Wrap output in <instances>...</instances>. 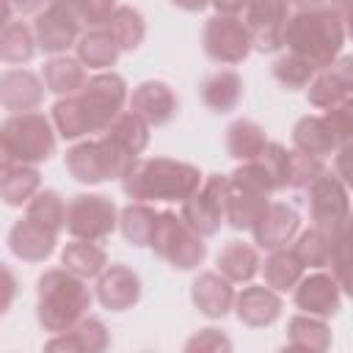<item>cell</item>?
<instances>
[{
    "label": "cell",
    "instance_id": "obj_1",
    "mask_svg": "<svg viewBox=\"0 0 353 353\" xmlns=\"http://www.w3.org/2000/svg\"><path fill=\"white\" fill-rule=\"evenodd\" d=\"M127 99V80L116 72H99L88 77L77 94L61 97L50 119L63 141H77L88 132H105L124 110Z\"/></svg>",
    "mask_w": 353,
    "mask_h": 353
},
{
    "label": "cell",
    "instance_id": "obj_2",
    "mask_svg": "<svg viewBox=\"0 0 353 353\" xmlns=\"http://www.w3.org/2000/svg\"><path fill=\"white\" fill-rule=\"evenodd\" d=\"M204 182L199 165L174 157H138L121 176V190L132 201H176L190 199Z\"/></svg>",
    "mask_w": 353,
    "mask_h": 353
},
{
    "label": "cell",
    "instance_id": "obj_3",
    "mask_svg": "<svg viewBox=\"0 0 353 353\" xmlns=\"http://www.w3.org/2000/svg\"><path fill=\"white\" fill-rule=\"evenodd\" d=\"M345 33V22L331 6L298 8L284 25V47L320 72L339 58Z\"/></svg>",
    "mask_w": 353,
    "mask_h": 353
},
{
    "label": "cell",
    "instance_id": "obj_4",
    "mask_svg": "<svg viewBox=\"0 0 353 353\" xmlns=\"http://www.w3.org/2000/svg\"><path fill=\"white\" fill-rule=\"evenodd\" d=\"M91 290L85 287V279L72 273L69 268H52L39 276L36 284V317L39 325L50 334H63L74 328L88 306H91Z\"/></svg>",
    "mask_w": 353,
    "mask_h": 353
},
{
    "label": "cell",
    "instance_id": "obj_5",
    "mask_svg": "<svg viewBox=\"0 0 353 353\" xmlns=\"http://www.w3.org/2000/svg\"><path fill=\"white\" fill-rule=\"evenodd\" d=\"M55 124L50 116L39 110L28 113H11L0 124V154L3 165L8 163H25V165H39L55 154Z\"/></svg>",
    "mask_w": 353,
    "mask_h": 353
},
{
    "label": "cell",
    "instance_id": "obj_6",
    "mask_svg": "<svg viewBox=\"0 0 353 353\" xmlns=\"http://www.w3.org/2000/svg\"><path fill=\"white\" fill-rule=\"evenodd\" d=\"M138 157L119 146L113 138H88L66 149L63 165L83 185H99L105 179H121Z\"/></svg>",
    "mask_w": 353,
    "mask_h": 353
},
{
    "label": "cell",
    "instance_id": "obj_7",
    "mask_svg": "<svg viewBox=\"0 0 353 353\" xmlns=\"http://www.w3.org/2000/svg\"><path fill=\"white\" fill-rule=\"evenodd\" d=\"M152 251L165 259L176 270H193L207 256V243L199 232H193L182 215L171 210H160L154 221V232L149 240Z\"/></svg>",
    "mask_w": 353,
    "mask_h": 353
},
{
    "label": "cell",
    "instance_id": "obj_8",
    "mask_svg": "<svg viewBox=\"0 0 353 353\" xmlns=\"http://www.w3.org/2000/svg\"><path fill=\"white\" fill-rule=\"evenodd\" d=\"M201 47L210 61L234 66L248 58V52L254 50V39L248 25L237 14H215L204 22Z\"/></svg>",
    "mask_w": 353,
    "mask_h": 353
},
{
    "label": "cell",
    "instance_id": "obj_9",
    "mask_svg": "<svg viewBox=\"0 0 353 353\" xmlns=\"http://www.w3.org/2000/svg\"><path fill=\"white\" fill-rule=\"evenodd\" d=\"M119 226V210L110 196L77 193L66 204V232L74 240H105Z\"/></svg>",
    "mask_w": 353,
    "mask_h": 353
},
{
    "label": "cell",
    "instance_id": "obj_10",
    "mask_svg": "<svg viewBox=\"0 0 353 353\" xmlns=\"http://www.w3.org/2000/svg\"><path fill=\"white\" fill-rule=\"evenodd\" d=\"M83 19L77 14L74 0H50L33 22V33H36V44L39 50L50 52V55H63L72 44H77Z\"/></svg>",
    "mask_w": 353,
    "mask_h": 353
},
{
    "label": "cell",
    "instance_id": "obj_11",
    "mask_svg": "<svg viewBox=\"0 0 353 353\" xmlns=\"http://www.w3.org/2000/svg\"><path fill=\"white\" fill-rule=\"evenodd\" d=\"M309 190V218L312 226L323 229L325 234H336L342 229V223L350 215V196H347V185L336 176V171L331 174L328 168L306 188Z\"/></svg>",
    "mask_w": 353,
    "mask_h": 353
},
{
    "label": "cell",
    "instance_id": "obj_12",
    "mask_svg": "<svg viewBox=\"0 0 353 353\" xmlns=\"http://www.w3.org/2000/svg\"><path fill=\"white\" fill-rule=\"evenodd\" d=\"M226 182H229V176H223V174H210V176L201 182V188H199L190 199L182 201L179 215H182L185 223H188L193 232H199L201 237L215 234V232L221 229V223L226 221V218H223Z\"/></svg>",
    "mask_w": 353,
    "mask_h": 353
},
{
    "label": "cell",
    "instance_id": "obj_13",
    "mask_svg": "<svg viewBox=\"0 0 353 353\" xmlns=\"http://www.w3.org/2000/svg\"><path fill=\"white\" fill-rule=\"evenodd\" d=\"M290 0H248L245 6V25L254 39V50L276 52L284 47V25L290 19L287 11Z\"/></svg>",
    "mask_w": 353,
    "mask_h": 353
},
{
    "label": "cell",
    "instance_id": "obj_14",
    "mask_svg": "<svg viewBox=\"0 0 353 353\" xmlns=\"http://www.w3.org/2000/svg\"><path fill=\"white\" fill-rule=\"evenodd\" d=\"M301 229V215L295 207L284 204V201H268L265 210L259 212V218L251 226L254 243L265 251H276L284 248L287 243H292V237Z\"/></svg>",
    "mask_w": 353,
    "mask_h": 353
},
{
    "label": "cell",
    "instance_id": "obj_15",
    "mask_svg": "<svg viewBox=\"0 0 353 353\" xmlns=\"http://www.w3.org/2000/svg\"><path fill=\"white\" fill-rule=\"evenodd\" d=\"M292 301H295V306H298L301 312L328 320V317H334V314L339 312V306H342V290H339V284H336L334 276L317 270V273L303 276V279L295 284Z\"/></svg>",
    "mask_w": 353,
    "mask_h": 353
},
{
    "label": "cell",
    "instance_id": "obj_16",
    "mask_svg": "<svg viewBox=\"0 0 353 353\" xmlns=\"http://www.w3.org/2000/svg\"><path fill=\"white\" fill-rule=\"evenodd\" d=\"M97 301L110 312H127L141 301V279L132 268L116 262L97 276Z\"/></svg>",
    "mask_w": 353,
    "mask_h": 353
},
{
    "label": "cell",
    "instance_id": "obj_17",
    "mask_svg": "<svg viewBox=\"0 0 353 353\" xmlns=\"http://www.w3.org/2000/svg\"><path fill=\"white\" fill-rule=\"evenodd\" d=\"M130 110H135L152 127H160V124H168L176 116L179 99H176V94H174V88L168 83H163V80H143L130 94Z\"/></svg>",
    "mask_w": 353,
    "mask_h": 353
},
{
    "label": "cell",
    "instance_id": "obj_18",
    "mask_svg": "<svg viewBox=\"0 0 353 353\" xmlns=\"http://www.w3.org/2000/svg\"><path fill=\"white\" fill-rule=\"evenodd\" d=\"M281 295L268 284H248L234 298V314L248 328H265L273 325L281 317Z\"/></svg>",
    "mask_w": 353,
    "mask_h": 353
},
{
    "label": "cell",
    "instance_id": "obj_19",
    "mask_svg": "<svg viewBox=\"0 0 353 353\" xmlns=\"http://www.w3.org/2000/svg\"><path fill=\"white\" fill-rule=\"evenodd\" d=\"M353 94V55H339L331 66L320 69L306 88V99L314 108H331Z\"/></svg>",
    "mask_w": 353,
    "mask_h": 353
},
{
    "label": "cell",
    "instance_id": "obj_20",
    "mask_svg": "<svg viewBox=\"0 0 353 353\" xmlns=\"http://www.w3.org/2000/svg\"><path fill=\"white\" fill-rule=\"evenodd\" d=\"M234 298H237V292H234L232 281L223 273H215V270L199 273V279L190 287L193 306L210 320H223L234 309Z\"/></svg>",
    "mask_w": 353,
    "mask_h": 353
},
{
    "label": "cell",
    "instance_id": "obj_21",
    "mask_svg": "<svg viewBox=\"0 0 353 353\" xmlns=\"http://www.w3.org/2000/svg\"><path fill=\"white\" fill-rule=\"evenodd\" d=\"M44 80L28 69H6L0 74V105L11 113L36 110L44 99Z\"/></svg>",
    "mask_w": 353,
    "mask_h": 353
},
{
    "label": "cell",
    "instance_id": "obj_22",
    "mask_svg": "<svg viewBox=\"0 0 353 353\" xmlns=\"http://www.w3.org/2000/svg\"><path fill=\"white\" fill-rule=\"evenodd\" d=\"M268 201H270L268 193H262V190L251 188L248 182L229 174L226 199H223V218L232 229H251Z\"/></svg>",
    "mask_w": 353,
    "mask_h": 353
},
{
    "label": "cell",
    "instance_id": "obj_23",
    "mask_svg": "<svg viewBox=\"0 0 353 353\" xmlns=\"http://www.w3.org/2000/svg\"><path fill=\"white\" fill-rule=\"evenodd\" d=\"M55 243H58V234L30 218H19L8 229V248L22 262H44L55 251Z\"/></svg>",
    "mask_w": 353,
    "mask_h": 353
},
{
    "label": "cell",
    "instance_id": "obj_24",
    "mask_svg": "<svg viewBox=\"0 0 353 353\" xmlns=\"http://www.w3.org/2000/svg\"><path fill=\"white\" fill-rule=\"evenodd\" d=\"M110 345V334L99 317H83L74 328L63 334H52L47 339V350H66V353H102Z\"/></svg>",
    "mask_w": 353,
    "mask_h": 353
},
{
    "label": "cell",
    "instance_id": "obj_25",
    "mask_svg": "<svg viewBox=\"0 0 353 353\" xmlns=\"http://www.w3.org/2000/svg\"><path fill=\"white\" fill-rule=\"evenodd\" d=\"M199 94L212 113H229L243 99V77L234 69H218L201 80Z\"/></svg>",
    "mask_w": 353,
    "mask_h": 353
},
{
    "label": "cell",
    "instance_id": "obj_26",
    "mask_svg": "<svg viewBox=\"0 0 353 353\" xmlns=\"http://www.w3.org/2000/svg\"><path fill=\"white\" fill-rule=\"evenodd\" d=\"M215 265H218V273H223L232 284H248L256 273H259V254L251 243H243V240H229L218 256H215Z\"/></svg>",
    "mask_w": 353,
    "mask_h": 353
},
{
    "label": "cell",
    "instance_id": "obj_27",
    "mask_svg": "<svg viewBox=\"0 0 353 353\" xmlns=\"http://www.w3.org/2000/svg\"><path fill=\"white\" fill-rule=\"evenodd\" d=\"M41 188V174L36 165L25 163H8L0 168V196L8 207H22L28 204Z\"/></svg>",
    "mask_w": 353,
    "mask_h": 353
},
{
    "label": "cell",
    "instance_id": "obj_28",
    "mask_svg": "<svg viewBox=\"0 0 353 353\" xmlns=\"http://www.w3.org/2000/svg\"><path fill=\"white\" fill-rule=\"evenodd\" d=\"M74 47H77L80 63L88 69H110L121 55V47L108 28H88Z\"/></svg>",
    "mask_w": 353,
    "mask_h": 353
},
{
    "label": "cell",
    "instance_id": "obj_29",
    "mask_svg": "<svg viewBox=\"0 0 353 353\" xmlns=\"http://www.w3.org/2000/svg\"><path fill=\"white\" fill-rule=\"evenodd\" d=\"M292 146L314 157H328L339 149L325 116H301L292 127Z\"/></svg>",
    "mask_w": 353,
    "mask_h": 353
},
{
    "label": "cell",
    "instance_id": "obj_30",
    "mask_svg": "<svg viewBox=\"0 0 353 353\" xmlns=\"http://www.w3.org/2000/svg\"><path fill=\"white\" fill-rule=\"evenodd\" d=\"M41 80H44L47 91H52L58 97H69L85 85V66L80 63V58L52 55L41 66Z\"/></svg>",
    "mask_w": 353,
    "mask_h": 353
},
{
    "label": "cell",
    "instance_id": "obj_31",
    "mask_svg": "<svg viewBox=\"0 0 353 353\" xmlns=\"http://www.w3.org/2000/svg\"><path fill=\"white\" fill-rule=\"evenodd\" d=\"M268 143L270 141H268L262 124H256L254 119H234L226 127V152H229V157H234L240 163L259 157Z\"/></svg>",
    "mask_w": 353,
    "mask_h": 353
},
{
    "label": "cell",
    "instance_id": "obj_32",
    "mask_svg": "<svg viewBox=\"0 0 353 353\" xmlns=\"http://www.w3.org/2000/svg\"><path fill=\"white\" fill-rule=\"evenodd\" d=\"M262 276H265L268 287H273L276 292H287V290H295V284L303 279V262L298 259V254L292 248L284 245L265 256Z\"/></svg>",
    "mask_w": 353,
    "mask_h": 353
},
{
    "label": "cell",
    "instance_id": "obj_33",
    "mask_svg": "<svg viewBox=\"0 0 353 353\" xmlns=\"http://www.w3.org/2000/svg\"><path fill=\"white\" fill-rule=\"evenodd\" d=\"M287 347L292 350H328L331 347V328L323 317L314 314H295L287 323Z\"/></svg>",
    "mask_w": 353,
    "mask_h": 353
},
{
    "label": "cell",
    "instance_id": "obj_34",
    "mask_svg": "<svg viewBox=\"0 0 353 353\" xmlns=\"http://www.w3.org/2000/svg\"><path fill=\"white\" fill-rule=\"evenodd\" d=\"M61 265L77 273L80 279H97L108 268V254L94 240H74L66 243V248L61 251Z\"/></svg>",
    "mask_w": 353,
    "mask_h": 353
},
{
    "label": "cell",
    "instance_id": "obj_35",
    "mask_svg": "<svg viewBox=\"0 0 353 353\" xmlns=\"http://www.w3.org/2000/svg\"><path fill=\"white\" fill-rule=\"evenodd\" d=\"M154 221H157V210L149 201H130L119 212V229H121L124 240L135 248L149 245L152 232H154Z\"/></svg>",
    "mask_w": 353,
    "mask_h": 353
},
{
    "label": "cell",
    "instance_id": "obj_36",
    "mask_svg": "<svg viewBox=\"0 0 353 353\" xmlns=\"http://www.w3.org/2000/svg\"><path fill=\"white\" fill-rule=\"evenodd\" d=\"M149 121L146 119H141L135 110H121L116 119H113V124L105 130V135L108 138H113L119 146H124L130 154H141L146 146H149Z\"/></svg>",
    "mask_w": 353,
    "mask_h": 353
},
{
    "label": "cell",
    "instance_id": "obj_37",
    "mask_svg": "<svg viewBox=\"0 0 353 353\" xmlns=\"http://www.w3.org/2000/svg\"><path fill=\"white\" fill-rule=\"evenodd\" d=\"M331 276L336 279L339 290L353 298V226L345 221L342 229L331 237Z\"/></svg>",
    "mask_w": 353,
    "mask_h": 353
},
{
    "label": "cell",
    "instance_id": "obj_38",
    "mask_svg": "<svg viewBox=\"0 0 353 353\" xmlns=\"http://www.w3.org/2000/svg\"><path fill=\"white\" fill-rule=\"evenodd\" d=\"M105 28L113 33V39L119 41L121 52L138 50L141 41H143V36H146V19H143V14H141L138 8H132V6H119Z\"/></svg>",
    "mask_w": 353,
    "mask_h": 353
},
{
    "label": "cell",
    "instance_id": "obj_39",
    "mask_svg": "<svg viewBox=\"0 0 353 353\" xmlns=\"http://www.w3.org/2000/svg\"><path fill=\"white\" fill-rule=\"evenodd\" d=\"M36 47H39L36 44V33L22 19L3 25V33H0V58L6 63H28L33 58Z\"/></svg>",
    "mask_w": 353,
    "mask_h": 353
},
{
    "label": "cell",
    "instance_id": "obj_40",
    "mask_svg": "<svg viewBox=\"0 0 353 353\" xmlns=\"http://www.w3.org/2000/svg\"><path fill=\"white\" fill-rule=\"evenodd\" d=\"M25 218H30L58 234L61 229H66V204L58 190H39L25 204Z\"/></svg>",
    "mask_w": 353,
    "mask_h": 353
},
{
    "label": "cell",
    "instance_id": "obj_41",
    "mask_svg": "<svg viewBox=\"0 0 353 353\" xmlns=\"http://www.w3.org/2000/svg\"><path fill=\"white\" fill-rule=\"evenodd\" d=\"M292 251L298 254L303 268H325L331 259V234H325L317 226H309V229L298 232Z\"/></svg>",
    "mask_w": 353,
    "mask_h": 353
},
{
    "label": "cell",
    "instance_id": "obj_42",
    "mask_svg": "<svg viewBox=\"0 0 353 353\" xmlns=\"http://www.w3.org/2000/svg\"><path fill=\"white\" fill-rule=\"evenodd\" d=\"M314 74H317V69H314L306 58H301V55H295V52H290V50L273 61V77H276L284 88H290V91L306 88V85L314 80Z\"/></svg>",
    "mask_w": 353,
    "mask_h": 353
},
{
    "label": "cell",
    "instance_id": "obj_43",
    "mask_svg": "<svg viewBox=\"0 0 353 353\" xmlns=\"http://www.w3.org/2000/svg\"><path fill=\"white\" fill-rule=\"evenodd\" d=\"M323 171H325L323 157L306 154V152H301V149H295V146L290 149V188L306 190Z\"/></svg>",
    "mask_w": 353,
    "mask_h": 353
},
{
    "label": "cell",
    "instance_id": "obj_44",
    "mask_svg": "<svg viewBox=\"0 0 353 353\" xmlns=\"http://www.w3.org/2000/svg\"><path fill=\"white\" fill-rule=\"evenodd\" d=\"M323 116H325V121H328V127H331V132H334L339 146L353 141V94L339 99V102H334L331 108H325Z\"/></svg>",
    "mask_w": 353,
    "mask_h": 353
},
{
    "label": "cell",
    "instance_id": "obj_45",
    "mask_svg": "<svg viewBox=\"0 0 353 353\" xmlns=\"http://www.w3.org/2000/svg\"><path fill=\"white\" fill-rule=\"evenodd\" d=\"M259 160L265 163V168H268L270 176L276 179L279 190H281V188H290V149H287L284 143L270 141V143L262 149Z\"/></svg>",
    "mask_w": 353,
    "mask_h": 353
},
{
    "label": "cell",
    "instance_id": "obj_46",
    "mask_svg": "<svg viewBox=\"0 0 353 353\" xmlns=\"http://www.w3.org/2000/svg\"><path fill=\"white\" fill-rule=\"evenodd\" d=\"M77 14L83 19L85 28H105L113 17V11L119 8L116 0H74Z\"/></svg>",
    "mask_w": 353,
    "mask_h": 353
},
{
    "label": "cell",
    "instance_id": "obj_47",
    "mask_svg": "<svg viewBox=\"0 0 353 353\" xmlns=\"http://www.w3.org/2000/svg\"><path fill=\"white\" fill-rule=\"evenodd\" d=\"M185 350H232V339L218 328H201L185 342Z\"/></svg>",
    "mask_w": 353,
    "mask_h": 353
},
{
    "label": "cell",
    "instance_id": "obj_48",
    "mask_svg": "<svg viewBox=\"0 0 353 353\" xmlns=\"http://www.w3.org/2000/svg\"><path fill=\"white\" fill-rule=\"evenodd\" d=\"M334 171L347 185V190H353V141L350 143H342L336 149V154H334Z\"/></svg>",
    "mask_w": 353,
    "mask_h": 353
},
{
    "label": "cell",
    "instance_id": "obj_49",
    "mask_svg": "<svg viewBox=\"0 0 353 353\" xmlns=\"http://www.w3.org/2000/svg\"><path fill=\"white\" fill-rule=\"evenodd\" d=\"M210 3L215 6L218 14H240L248 6V0H210Z\"/></svg>",
    "mask_w": 353,
    "mask_h": 353
},
{
    "label": "cell",
    "instance_id": "obj_50",
    "mask_svg": "<svg viewBox=\"0 0 353 353\" xmlns=\"http://www.w3.org/2000/svg\"><path fill=\"white\" fill-rule=\"evenodd\" d=\"M8 3H11V8L19 11V14H39L50 0H8Z\"/></svg>",
    "mask_w": 353,
    "mask_h": 353
},
{
    "label": "cell",
    "instance_id": "obj_51",
    "mask_svg": "<svg viewBox=\"0 0 353 353\" xmlns=\"http://www.w3.org/2000/svg\"><path fill=\"white\" fill-rule=\"evenodd\" d=\"M328 6L342 17V22H347L353 17V0H328Z\"/></svg>",
    "mask_w": 353,
    "mask_h": 353
},
{
    "label": "cell",
    "instance_id": "obj_52",
    "mask_svg": "<svg viewBox=\"0 0 353 353\" xmlns=\"http://www.w3.org/2000/svg\"><path fill=\"white\" fill-rule=\"evenodd\" d=\"M171 6L182 8V11H204L210 6V0H171Z\"/></svg>",
    "mask_w": 353,
    "mask_h": 353
},
{
    "label": "cell",
    "instance_id": "obj_53",
    "mask_svg": "<svg viewBox=\"0 0 353 353\" xmlns=\"http://www.w3.org/2000/svg\"><path fill=\"white\" fill-rule=\"evenodd\" d=\"M14 287H17V281H14V273L6 268V303H3L6 309L11 306V298H14Z\"/></svg>",
    "mask_w": 353,
    "mask_h": 353
},
{
    "label": "cell",
    "instance_id": "obj_54",
    "mask_svg": "<svg viewBox=\"0 0 353 353\" xmlns=\"http://www.w3.org/2000/svg\"><path fill=\"white\" fill-rule=\"evenodd\" d=\"M290 3H295L298 8H312V6H323V0H290Z\"/></svg>",
    "mask_w": 353,
    "mask_h": 353
},
{
    "label": "cell",
    "instance_id": "obj_55",
    "mask_svg": "<svg viewBox=\"0 0 353 353\" xmlns=\"http://www.w3.org/2000/svg\"><path fill=\"white\" fill-rule=\"evenodd\" d=\"M345 30H347V36H350V39H353V17H350V19H347V22H345Z\"/></svg>",
    "mask_w": 353,
    "mask_h": 353
},
{
    "label": "cell",
    "instance_id": "obj_56",
    "mask_svg": "<svg viewBox=\"0 0 353 353\" xmlns=\"http://www.w3.org/2000/svg\"><path fill=\"white\" fill-rule=\"evenodd\" d=\"M347 223H350V226H353V210H350V215H347Z\"/></svg>",
    "mask_w": 353,
    "mask_h": 353
}]
</instances>
